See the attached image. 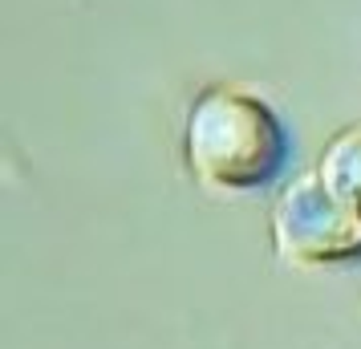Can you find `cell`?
<instances>
[{"label":"cell","mask_w":361,"mask_h":349,"mask_svg":"<svg viewBox=\"0 0 361 349\" xmlns=\"http://www.w3.org/2000/svg\"><path fill=\"white\" fill-rule=\"evenodd\" d=\"M288 154V134L276 110L244 85L203 90L183 126V159L207 191L247 195L272 183Z\"/></svg>","instance_id":"6da1fadb"},{"label":"cell","mask_w":361,"mask_h":349,"mask_svg":"<svg viewBox=\"0 0 361 349\" xmlns=\"http://www.w3.org/2000/svg\"><path fill=\"white\" fill-rule=\"evenodd\" d=\"M268 228L276 256L293 268H333L361 256V216L329 191L317 171L280 191Z\"/></svg>","instance_id":"7a4b0ae2"},{"label":"cell","mask_w":361,"mask_h":349,"mask_svg":"<svg viewBox=\"0 0 361 349\" xmlns=\"http://www.w3.org/2000/svg\"><path fill=\"white\" fill-rule=\"evenodd\" d=\"M317 175L325 179V187L337 195V200L349 203V207L361 216V130L337 134V138L321 150Z\"/></svg>","instance_id":"3957f363"}]
</instances>
